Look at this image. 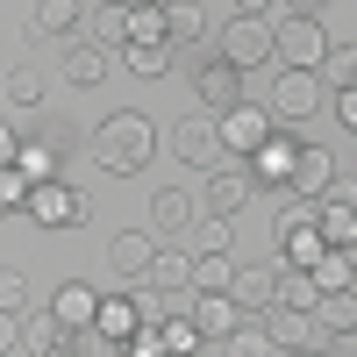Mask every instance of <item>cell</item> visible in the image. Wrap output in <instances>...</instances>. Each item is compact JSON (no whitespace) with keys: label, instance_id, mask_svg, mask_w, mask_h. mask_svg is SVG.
I'll return each mask as SVG.
<instances>
[{"label":"cell","instance_id":"1","mask_svg":"<svg viewBox=\"0 0 357 357\" xmlns=\"http://www.w3.org/2000/svg\"><path fill=\"white\" fill-rule=\"evenodd\" d=\"M86 151H93V165L107 178H136L158 158V122L143 107H114V114H100V129L86 136Z\"/></svg>","mask_w":357,"mask_h":357},{"label":"cell","instance_id":"2","mask_svg":"<svg viewBox=\"0 0 357 357\" xmlns=\"http://www.w3.org/2000/svg\"><path fill=\"white\" fill-rule=\"evenodd\" d=\"M215 57H222V65H236L243 79L264 72V65H279V29L264 22V0H243V15L215 36Z\"/></svg>","mask_w":357,"mask_h":357},{"label":"cell","instance_id":"3","mask_svg":"<svg viewBox=\"0 0 357 357\" xmlns=\"http://www.w3.org/2000/svg\"><path fill=\"white\" fill-rule=\"evenodd\" d=\"M336 93H329V79H314V72H279V86L264 93V107H272V122H286V129H301V122H314L321 107H329Z\"/></svg>","mask_w":357,"mask_h":357},{"label":"cell","instance_id":"4","mask_svg":"<svg viewBox=\"0 0 357 357\" xmlns=\"http://www.w3.org/2000/svg\"><path fill=\"white\" fill-rule=\"evenodd\" d=\"M172 158L193 165L200 178L215 172V165H229V158H222V122H215V114H200V107L178 114V122H172Z\"/></svg>","mask_w":357,"mask_h":357},{"label":"cell","instance_id":"5","mask_svg":"<svg viewBox=\"0 0 357 357\" xmlns=\"http://www.w3.org/2000/svg\"><path fill=\"white\" fill-rule=\"evenodd\" d=\"M329 57H336V43H329V29H321V15H307V22H293V29H279V72H329Z\"/></svg>","mask_w":357,"mask_h":357},{"label":"cell","instance_id":"6","mask_svg":"<svg viewBox=\"0 0 357 357\" xmlns=\"http://www.w3.org/2000/svg\"><path fill=\"white\" fill-rule=\"evenodd\" d=\"M250 200H257V178H250V165H236V158H229V165H215V172L200 178V215L236 222Z\"/></svg>","mask_w":357,"mask_h":357},{"label":"cell","instance_id":"7","mask_svg":"<svg viewBox=\"0 0 357 357\" xmlns=\"http://www.w3.org/2000/svg\"><path fill=\"white\" fill-rule=\"evenodd\" d=\"M272 136H279V122H272V107H264V100H243L236 114H222V151H229L236 165H250Z\"/></svg>","mask_w":357,"mask_h":357},{"label":"cell","instance_id":"8","mask_svg":"<svg viewBox=\"0 0 357 357\" xmlns=\"http://www.w3.org/2000/svg\"><path fill=\"white\" fill-rule=\"evenodd\" d=\"M193 86H200V114H236L250 93H243V72L236 65H222V57H193Z\"/></svg>","mask_w":357,"mask_h":357},{"label":"cell","instance_id":"9","mask_svg":"<svg viewBox=\"0 0 357 357\" xmlns=\"http://www.w3.org/2000/svg\"><path fill=\"white\" fill-rule=\"evenodd\" d=\"M86 215H93V200L72 193L65 178L36 186V200H29V222H36V229H86Z\"/></svg>","mask_w":357,"mask_h":357},{"label":"cell","instance_id":"10","mask_svg":"<svg viewBox=\"0 0 357 357\" xmlns=\"http://www.w3.org/2000/svg\"><path fill=\"white\" fill-rule=\"evenodd\" d=\"M301 151H307V143L293 136V129H279L272 143H264V151L250 158V178H257V193H286V186H293V172H301Z\"/></svg>","mask_w":357,"mask_h":357},{"label":"cell","instance_id":"11","mask_svg":"<svg viewBox=\"0 0 357 357\" xmlns=\"http://www.w3.org/2000/svg\"><path fill=\"white\" fill-rule=\"evenodd\" d=\"M158 236H143V229H122V236H114V243H107V272L114 279H122V286H143V279H151V264H158Z\"/></svg>","mask_w":357,"mask_h":357},{"label":"cell","instance_id":"12","mask_svg":"<svg viewBox=\"0 0 357 357\" xmlns=\"http://www.w3.org/2000/svg\"><path fill=\"white\" fill-rule=\"evenodd\" d=\"M193 321H200V336L207 343H229L236 329H250V314L236 307V293H193V307H186Z\"/></svg>","mask_w":357,"mask_h":357},{"label":"cell","instance_id":"13","mask_svg":"<svg viewBox=\"0 0 357 357\" xmlns=\"http://www.w3.org/2000/svg\"><path fill=\"white\" fill-rule=\"evenodd\" d=\"M100 301H107L100 286H86V279H65V286L50 293V314H57V321H65V329L79 336V329H93V321H100Z\"/></svg>","mask_w":357,"mask_h":357},{"label":"cell","instance_id":"14","mask_svg":"<svg viewBox=\"0 0 357 357\" xmlns=\"http://www.w3.org/2000/svg\"><path fill=\"white\" fill-rule=\"evenodd\" d=\"M236 307H243L250 321L279 307V264H243L236 272Z\"/></svg>","mask_w":357,"mask_h":357},{"label":"cell","instance_id":"15","mask_svg":"<svg viewBox=\"0 0 357 357\" xmlns=\"http://www.w3.org/2000/svg\"><path fill=\"white\" fill-rule=\"evenodd\" d=\"M257 321H264V336H272L286 357L321 350V343H314V314H301V307H272V314H257Z\"/></svg>","mask_w":357,"mask_h":357},{"label":"cell","instance_id":"16","mask_svg":"<svg viewBox=\"0 0 357 357\" xmlns=\"http://www.w3.org/2000/svg\"><path fill=\"white\" fill-rule=\"evenodd\" d=\"M336 158L329 151H321V143H307V151H301V172H293V193H301V200H329V186H336Z\"/></svg>","mask_w":357,"mask_h":357},{"label":"cell","instance_id":"17","mask_svg":"<svg viewBox=\"0 0 357 357\" xmlns=\"http://www.w3.org/2000/svg\"><path fill=\"white\" fill-rule=\"evenodd\" d=\"M93 329L114 336V343H136V336H143V314H136V293H129V286L100 301V321H93Z\"/></svg>","mask_w":357,"mask_h":357},{"label":"cell","instance_id":"18","mask_svg":"<svg viewBox=\"0 0 357 357\" xmlns=\"http://www.w3.org/2000/svg\"><path fill=\"white\" fill-rule=\"evenodd\" d=\"M151 222H158L165 236H193V222H200V207H193V193H186V186H165V193L151 200Z\"/></svg>","mask_w":357,"mask_h":357},{"label":"cell","instance_id":"19","mask_svg":"<svg viewBox=\"0 0 357 357\" xmlns=\"http://www.w3.org/2000/svg\"><path fill=\"white\" fill-rule=\"evenodd\" d=\"M36 100H43V79L29 72V65H8V79H0V107H8V122L36 114Z\"/></svg>","mask_w":357,"mask_h":357},{"label":"cell","instance_id":"20","mask_svg":"<svg viewBox=\"0 0 357 357\" xmlns=\"http://www.w3.org/2000/svg\"><path fill=\"white\" fill-rule=\"evenodd\" d=\"M86 36H93L100 50H129L136 43V15L129 8H93L86 15Z\"/></svg>","mask_w":357,"mask_h":357},{"label":"cell","instance_id":"21","mask_svg":"<svg viewBox=\"0 0 357 357\" xmlns=\"http://www.w3.org/2000/svg\"><path fill=\"white\" fill-rule=\"evenodd\" d=\"M193 250H158V264H151V279L143 286H158V293H193Z\"/></svg>","mask_w":357,"mask_h":357},{"label":"cell","instance_id":"22","mask_svg":"<svg viewBox=\"0 0 357 357\" xmlns=\"http://www.w3.org/2000/svg\"><path fill=\"white\" fill-rule=\"evenodd\" d=\"M314 286H321V301H336V293H357V250H329L314 264Z\"/></svg>","mask_w":357,"mask_h":357},{"label":"cell","instance_id":"23","mask_svg":"<svg viewBox=\"0 0 357 357\" xmlns=\"http://www.w3.org/2000/svg\"><path fill=\"white\" fill-rule=\"evenodd\" d=\"M65 79H72V86H100V79H107V50H100L93 36H79V43L65 50Z\"/></svg>","mask_w":357,"mask_h":357},{"label":"cell","instance_id":"24","mask_svg":"<svg viewBox=\"0 0 357 357\" xmlns=\"http://www.w3.org/2000/svg\"><path fill=\"white\" fill-rule=\"evenodd\" d=\"M122 65L136 79H172L178 72V43H136V50H122Z\"/></svg>","mask_w":357,"mask_h":357},{"label":"cell","instance_id":"25","mask_svg":"<svg viewBox=\"0 0 357 357\" xmlns=\"http://www.w3.org/2000/svg\"><path fill=\"white\" fill-rule=\"evenodd\" d=\"M321 236L329 250H357V200H321Z\"/></svg>","mask_w":357,"mask_h":357},{"label":"cell","instance_id":"26","mask_svg":"<svg viewBox=\"0 0 357 357\" xmlns=\"http://www.w3.org/2000/svg\"><path fill=\"white\" fill-rule=\"evenodd\" d=\"M229 250H236V222L200 215V222H193V257H229Z\"/></svg>","mask_w":357,"mask_h":357},{"label":"cell","instance_id":"27","mask_svg":"<svg viewBox=\"0 0 357 357\" xmlns=\"http://www.w3.org/2000/svg\"><path fill=\"white\" fill-rule=\"evenodd\" d=\"M279 307H301V314L321 321V286H314V272H279Z\"/></svg>","mask_w":357,"mask_h":357},{"label":"cell","instance_id":"28","mask_svg":"<svg viewBox=\"0 0 357 357\" xmlns=\"http://www.w3.org/2000/svg\"><path fill=\"white\" fill-rule=\"evenodd\" d=\"M86 15H93V8H79V0H36V29H43V36H72Z\"/></svg>","mask_w":357,"mask_h":357},{"label":"cell","instance_id":"29","mask_svg":"<svg viewBox=\"0 0 357 357\" xmlns=\"http://www.w3.org/2000/svg\"><path fill=\"white\" fill-rule=\"evenodd\" d=\"M57 165H65V151H57V143H22V178H29V186H50V178H57Z\"/></svg>","mask_w":357,"mask_h":357},{"label":"cell","instance_id":"30","mask_svg":"<svg viewBox=\"0 0 357 357\" xmlns=\"http://www.w3.org/2000/svg\"><path fill=\"white\" fill-rule=\"evenodd\" d=\"M207 29H215V8H186V0H172V43H200ZM222 36V29H215Z\"/></svg>","mask_w":357,"mask_h":357},{"label":"cell","instance_id":"31","mask_svg":"<svg viewBox=\"0 0 357 357\" xmlns=\"http://www.w3.org/2000/svg\"><path fill=\"white\" fill-rule=\"evenodd\" d=\"M165 350H172V357H207L200 321H193V314H172V321H165Z\"/></svg>","mask_w":357,"mask_h":357},{"label":"cell","instance_id":"32","mask_svg":"<svg viewBox=\"0 0 357 357\" xmlns=\"http://www.w3.org/2000/svg\"><path fill=\"white\" fill-rule=\"evenodd\" d=\"M236 272L243 264H229V257H200L193 264V293H236Z\"/></svg>","mask_w":357,"mask_h":357},{"label":"cell","instance_id":"33","mask_svg":"<svg viewBox=\"0 0 357 357\" xmlns=\"http://www.w3.org/2000/svg\"><path fill=\"white\" fill-rule=\"evenodd\" d=\"M222 357H286V350L264 336V321H250V329H236V336L222 343Z\"/></svg>","mask_w":357,"mask_h":357},{"label":"cell","instance_id":"34","mask_svg":"<svg viewBox=\"0 0 357 357\" xmlns=\"http://www.w3.org/2000/svg\"><path fill=\"white\" fill-rule=\"evenodd\" d=\"M29 200H36V186L8 165V172H0V215H29Z\"/></svg>","mask_w":357,"mask_h":357},{"label":"cell","instance_id":"35","mask_svg":"<svg viewBox=\"0 0 357 357\" xmlns=\"http://www.w3.org/2000/svg\"><path fill=\"white\" fill-rule=\"evenodd\" d=\"M321 79H329V93H350V86H357V43H336V57H329Z\"/></svg>","mask_w":357,"mask_h":357},{"label":"cell","instance_id":"36","mask_svg":"<svg viewBox=\"0 0 357 357\" xmlns=\"http://www.w3.org/2000/svg\"><path fill=\"white\" fill-rule=\"evenodd\" d=\"M72 350H79V357H129V343H114V336H100V329H79Z\"/></svg>","mask_w":357,"mask_h":357},{"label":"cell","instance_id":"37","mask_svg":"<svg viewBox=\"0 0 357 357\" xmlns=\"http://www.w3.org/2000/svg\"><path fill=\"white\" fill-rule=\"evenodd\" d=\"M29 307V279L22 272H0V314H22Z\"/></svg>","mask_w":357,"mask_h":357},{"label":"cell","instance_id":"38","mask_svg":"<svg viewBox=\"0 0 357 357\" xmlns=\"http://www.w3.org/2000/svg\"><path fill=\"white\" fill-rule=\"evenodd\" d=\"M129 357H172V350H165V329H143V336L129 343Z\"/></svg>","mask_w":357,"mask_h":357},{"label":"cell","instance_id":"39","mask_svg":"<svg viewBox=\"0 0 357 357\" xmlns=\"http://www.w3.org/2000/svg\"><path fill=\"white\" fill-rule=\"evenodd\" d=\"M329 114H336V122H343V129L357 136V86H350V93H336V100H329Z\"/></svg>","mask_w":357,"mask_h":357},{"label":"cell","instance_id":"40","mask_svg":"<svg viewBox=\"0 0 357 357\" xmlns=\"http://www.w3.org/2000/svg\"><path fill=\"white\" fill-rule=\"evenodd\" d=\"M0 350H29L22 343V314H0Z\"/></svg>","mask_w":357,"mask_h":357},{"label":"cell","instance_id":"41","mask_svg":"<svg viewBox=\"0 0 357 357\" xmlns=\"http://www.w3.org/2000/svg\"><path fill=\"white\" fill-rule=\"evenodd\" d=\"M321 350H329V357H357V329H343V336H329V343H321Z\"/></svg>","mask_w":357,"mask_h":357},{"label":"cell","instance_id":"42","mask_svg":"<svg viewBox=\"0 0 357 357\" xmlns=\"http://www.w3.org/2000/svg\"><path fill=\"white\" fill-rule=\"evenodd\" d=\"M50 357H79V350H72V343H65V350H50Z\"/></svg>","mask_w":357,"mask_h":357},{"label":"cell","instance_id":"43","mask_svg":"<svg viewBox=\"0 0 357 357\" xmlns=\"http://www.w3.org/2000/svg\"><path fill=\"white\" fill-rule=\"evenodd\" d=\"M301 357H329V350H301Z\"/></svg>","mask_w":357,"mask_h":357}]
</instances>
